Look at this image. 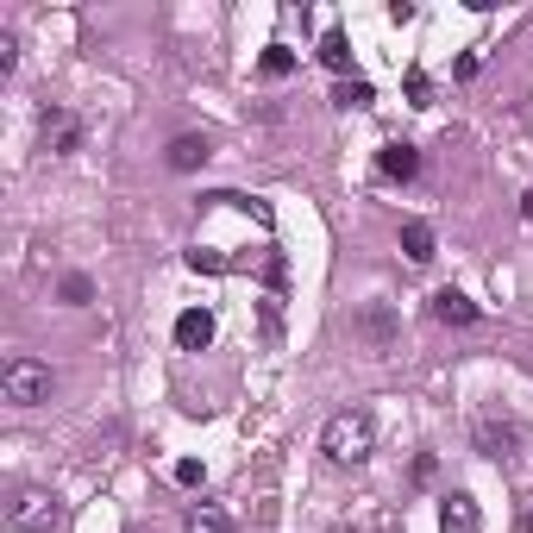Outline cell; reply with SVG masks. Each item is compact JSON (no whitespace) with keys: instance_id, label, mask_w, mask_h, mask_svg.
<instances>
[{"instance_id":"6da1fadb","label":"cell","mask_w":533,"mask_h":533,"mask_svg":"<svg viewBox=\"0 0 533 533\" xmlns=\"http://www.w3.org/2000/svg\"><path fill=\"white\" fill-rule=\"evenodd\" d=\"M320 452H327V465L339 471H358L370 452H377V427H370L364 408H339L327 427H320Z\"/></svg>"},{"instance_id":"7a4b0ae2","label":"cell","mask_w":533,"mask_h":533,"mask_svg":"<svg viewBox=\"0 0 533 533\" xmlns=\"http://www.w3.org/2000/svg\"><path fill=\"white\" fill-rule=\"evenodd\" d=\"M0 396H7L13 408L51 402V364H38V358H7V370H0Z\"/></svg>"},{"instance_id":"3957f363","label":"cell","mask_w":533,"mask_h":533,"mask_svg":"<svg viewBox=\"0 0 533 533\" xmlns=\"http://www.w3.org/2000/svg\"><path fill=\"white\" fill-rule=\"evenodd\" d=\"M471 439H477V452H483V458L508 465V458L521 452V421H515V414H502V408H483V414H477V427H471Z\"/></svg>"},{"instance_id":"277c9868","label":"cell","mask_w":533,"mask_h":533,"mask_svg":"<svg viewBox=\"0 0 533 533\" xmlns=\"http://www.w3.org/2000/svg\"><path fill=\"white\" fill-rule=\"evenodd\" d=\"M57 521H63V508H57L51 490H19L13 508H7V527L13 533H51Z\"/></svg>"},{"instance_id":"5b68a950","label":"cell","mask_w":533,"mask_h":533,"mask_svg":"<svg viewBox=\"0 0 533 533\" xmlns=\"http://www.w3.org/2000/svg\"><path fill=\"white\" fill-rule=\"evenodd\" d=\"M352 333L370 345V358H389V352H396V314H389L383 301H364V308L352 314Z\"/></svg>"},{"instance_id":"8992f818","label":"cell","mask_w":533,"mask_h":533,"mask_svg":"<svg viewBox=\"0 0 533 533\" xmlns=\"http://www.w3.org/2000/svg\"><path fill=\"white\" fill-rule=\"evenodd\" d=\"M339 533H402V515H396L389 502L370 496V502H358L352 515H345V527H339Z\"/></svg>"},{"instance_id":"52a82bcc","label":"cell","mask_w":533,"mask_h":533,"mask_svg":"<svg viewBox=\"0 0 533 533\" xmlns=\"http://www.w3.org/2000/svg\"><path fill=\"white\" fill-rule=\"evenodd\" d=\"M477 527H483V515H477V502L465 490L439 496V533H477Z\"/></svg>"},{"instance_id":"ba28073f","label":"cell","mask_w":533,"mask_h":533,"mask_svg":"<svg viewBox=\"0 0 533 533\" xmlns=\"http://www.w3.org/2000/svg\"><path fill=\"white\" fill-rule=\"evenodd\" d=\"M38 138H44V151H76V138H82V126H76V113H63V107H51V113H44V120H38Z\"/></svg>"},{"instance_id":"9c48e42d","label":"cell","mask_w":533,"mask_h":533,"mask_svg":"<svg viewBox=\"0 0 533 533\" xmlns=\"http://www.w3.org/2000/svg\"><path fill=\"white\" fill-rule=\"evenodd\" d=\"M176 345H182V352H207V345H214V314H207V308L176 314Z\"/></svg>"},{"instance_id":"30bf717a","label":"cell","mask_w":533,"mask_h":533,"mask_svg":"<svg viewBox=\"0 0 533 533\" xmlns=\"http://www.w3.org/2000/svg\"><path fill=\"white\" fill-rule=\"evenodd\" d=\"M207 157H214V145H207L201 132H182V138H170V151H164V164L170 170H201Z\"/></svg>"},{"instance_id":"8fae6325","label":"cell","mask_w":533,"mask_h":533,"mask_svg":"<svg viewBox=\"0 0 533 533\" xmlns=\"http://www.w3.org/2000/svg\"><path fill=\"white\" fill-rule=\"evenodd\" d=\"M477 314H483V308H477L471 295H458V289H439V295H433V320H446V327H471Z\"/></svg>"},{"instance_id":"7c38bea8","label":"cell","mask_w":533,"mask_h":533,"mask_svg":"<svg viewBox=\"0 0 533 533\" xmlns=\"http://www.w3.org/2000/svg\"><path fill=\"white\" fill-rule=\"evenodd\" d=\"M182 533H233V515H226L220 502H195L189 515H182Z\"/></svg>"},{"instance_id":"4fadbf2b","label":"cell","mask_w":533,"mask_h":533,"mask_svg":"<svg viewBox=\"0 0 533 533\" xmlns=\"http://www.w3.org/2000/svg\"><path fill=\"white\" fill-rule=\"evenodd\" d=\"M377 170H383V176H402V182H408L414 170H421V157H414V145H402V138H396V145H383V151H377Z\"/></svg>"},{"instance_id":"5bb4252c","label":"cell","mask_w":533,"mask_h":533,"mask_svg":"<svg viewBox=\"0 0 533 533\" xmlns=\"http://www.w3.org/2000/svg\"><path fill=\"white\" fill-rule=\"evenodd\" d=\"M402 251H408V264H433V226L427 220H408L402 226Z\"/></svg>"},{"instance_id":"9a60e30c","label":"cell","mask_w":533,"mask_h":533,"mask_svg":"<svg viewBox=\"0 0 533 533\" xmlns=\"http://www.w3.org/2000/svg\"><path fill=\"white\" fill-rule=\"evenodd\" d=\"M320 63H327L333 76H345V69H352V44H345V32H327V38H320Z\"/></svg>"},{"instance_id":"2e32d148","label":"cell","mask_w":533,"mask_h":533,"mask_svg":"<svg viewBox=\"0 0 533 533\" xmlns=\"http://www.w3.org/2000/svg\"><path fill=\"white\" fill-rule=\"evenodd\" d=\"M258 69H264V76H270V82H283V76H289V69H295V51H283V44H270V51L258 57Z\"/></svg>"},{"instance_id":"e0dca14e","label":"cell","mask_w":533,"mask_h":533,"mask_svg":"<svg viewBox=\"0 0 533 533\" xmlns=\"http://www.w3.org/2000/svg\"><path fill=\"white\" fill-rule=\"evenodd\" d=\"M333 101H339V107H370V101H377V88H370V82H339Z\"/></svg>"},{"instance_id":"ac0fdd59","label":"cell","mask_w":533,"mask_h":533,"mask_svg":"<svg viewBox=\"0 0 533 533\" xmlns=\"http://www.w3.org/2000/svg\"><path fill=\"white\" fill-rule=\"evenodd\" d=\"M88 295H95V283H88V276H63V301H69V308H82Z\"/></svg>"},{"instance_id":"d6986e66","label":"cell","mask_w":533,"mask_h":533,"mask_svg":"<svg viewBox=\"0 0 533 533\" xmlns=\"http://www.w3.org/2000/svg\"><path fill=\"white\" fill-rule=\"evenodd\" d=\"M427 95H433V82L421 76V69H408V101H414V107H427Z\"/></svg>"},{"instance_id":"ffe728a7","label":"cell","mask_w":533,"mask_h":533,"mask_svg":"<svg viewBox=\"0 0 533 533\" xmlns=\"http://www.w3.org/2000/svg\"><path fill=\"white\" fill-rule=\"evenodd\" d=\"M176 483H189V490L201 483V465H195V458H182V465H176Z\"/></svg>"},{"instance_id":"44dd1931","label":"cell","mask_w":533,"mask_h":533,"mask_svg":"<svg viewBox=\"0 0 533 533\" xmlns=\"http://www.w3.org/2000/svg\"><path fill=\"white\" fill-rule=\"evenodd\" d=\"M521 533H533V502H521Z\"/></svg>"},{"instance_id":"7402d4cb","label":"cell","mask_w":533,"mask_h":533,"mask_svg":"<svg viewBox=\"0 0 533 533\" xmlns=\"http://www.w3.org/2000/svg\"><path fill=\"white\" fill-rule=\"evenodd\" d=\"M521 214H527V220H533V195H527V201H521Z\"/></svg>"}]
</instances>
